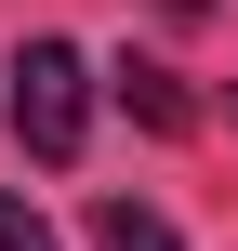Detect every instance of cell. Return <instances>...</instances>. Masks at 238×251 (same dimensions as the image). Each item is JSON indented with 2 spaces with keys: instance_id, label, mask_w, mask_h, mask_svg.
I'll use <instances>...</instances> for the list:
<instances>
[{
  "instance_id": "obj_1",
  "label": "cell",
  "mask_w": 238,
  "mask_h": 251,
  "mask_svg": "<svg viewBox=\"0 0 238 251\" xmlns=\"http://www.w3.org/2000/svg\"><path fill=\"white\" fill-rule=\"evenodd\" d=\"M13 132H26V159H79V132H93V66H79V40H26L13 53Z\"/></svg>"
},
{
  "instance_id": "obj_2",
  "label": "cell",
  "mask_w": 238,
  "mask_h": 251,
  "mask_svg": "<svg viewBox=\"0 0 238 251\" xmlns=\"http://www.w3.org/2000/svg\"><path fill=\"white\" fill-rule=\"evenodd\" d=\"M93 251H185V238H172V212H146V199H93Z\"/></svg>"
},
{
  "instance_id": "obj_3",
  "label": "cell",
  "mask_w": 238,
  "mask_h": 251,
  "mask_svg": "<svg viewBox=\"0 0 238 251\" xmlns=\"http://www.w3.org/2000/svg\"><path fill=\"white\" fill-rule=\"evenodd\" d=\"M119 106H132V119H146V132H185V119H199V106H185V79H172V66H119Z\"/></svg>"
},
{
  "instance_id": "obj_4",
  "label": "cell",
  "mask_w": 238,
  "mask_h": 251,
  "mask_svg": "<svg viewBox=\"0 0 238 251\" xmlns=\"http://www.w3.org/2000/svg\"><path fill=\"white\" fill-rule=\"evenodd\" d=\"M0 251H53V225H40L26 199H0Z\"/></svg>"
}]
</instances>
